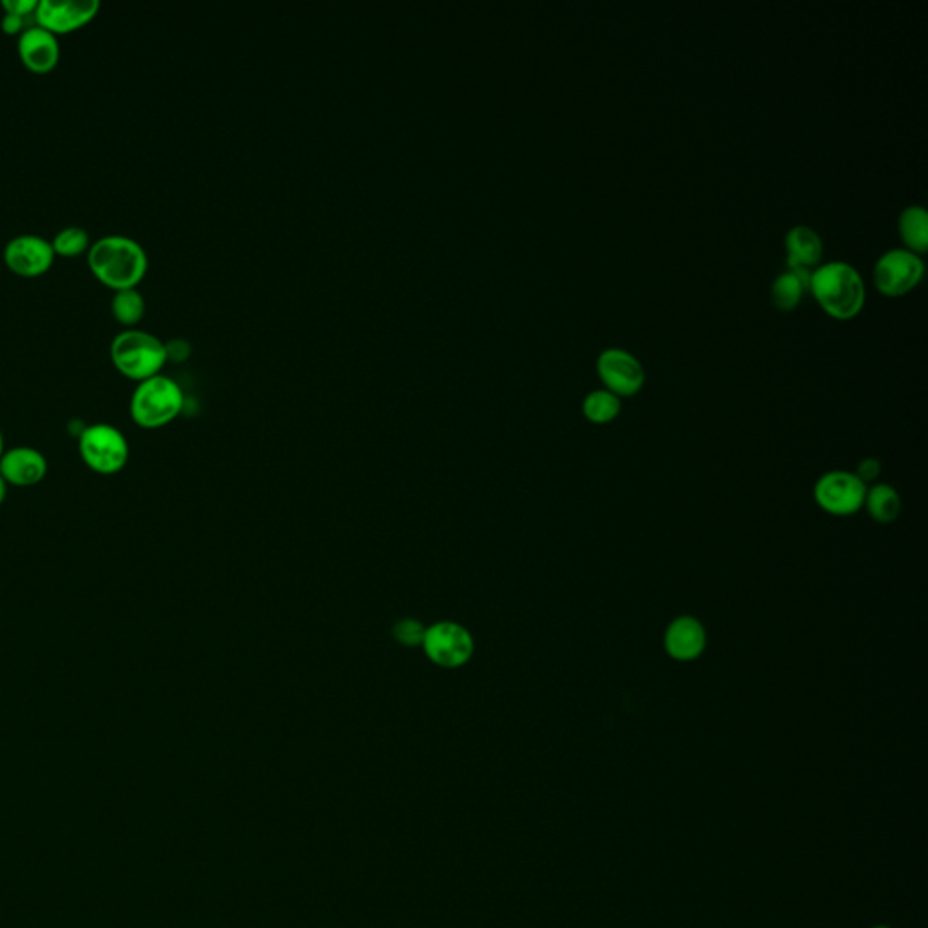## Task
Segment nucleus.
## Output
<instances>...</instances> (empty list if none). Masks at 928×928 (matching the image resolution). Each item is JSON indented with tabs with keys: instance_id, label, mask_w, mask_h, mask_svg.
Wrapping results in <instances>:
<instances>
[{
	"instance_id": "obj_1",
	"label": "nucleus",
	"mask_w": 928,
	"mask_h": 928,
	"mask_svg": "<svg viewBox=\"0 0 928 928\" xmlns=\"http://www.w3.org/2000/svg\"><path fill=\"white\" fill-rule=\"evenodd\" d=\"M88 264L97 280L122 291L142 281L148 272L149 258L145 249L135 238L107 234L91 243Z\"/></svg>"
},
{
	"instance_id": "obj_2",
	"label": "nucleus",
	"mask_w": 928,
	"mask_h": 928,
	"mask_svg": "<svg viewBox=\"0 0 928 928\" xmlns=\"http://www.w3.org/2000/svg\"><path fill=\"white\" fill-rule=\"evenodd\" d=\"M809 289L819 305L835 318L856 316L865 302L862 275L846 262H829L813 270L809 276Z\"/></svg>"
},
{
	"instance_id": "obj_3",
	"label": "nucleus",
	"mask_w": 928,
	"mask_h": 928,
	"mask_svg": "<svg viewBox=\"0 0 928 928\" xmlns=\"http://www.w3.org/2000/svg\"><path fill=\"white\" fill-rule=\"evenodd\" d=\"M111 361L120 374L140 381L160 374L169 356V348L158 335L148 330H122L111 341Z\"/></svg>"
},
{
	"instance_id": "obj_4",
	"label": "nucleus",
	"mask_w": 928,
	"mask_h": 928,
	"mask_svg": "<svg viewBox=\"0 0 928 928\" xmlns=\"http://www.w3.org/2000/svg\"><path fill=\"white\" fill-rule=\"evenodd\" d=\"M186 396L178 381L156 374L140 381L132 392L131 418L140 429L158 430L173 423L183 410Z\"/></svg>"
},
{
	"instance_id": "obj_5",
	"label": "nucleus",
	"mask_w": 928,
	"mask_h": 928,
	"mask_svg": "<svg viewBox=\"0 0 928 928\" xmlns=\"http://www.w3.org/2000/svg\"><path fill=\"white\" fill-rule=\"evenodd\" d=\"M78 454L84 465L99 475H116L129 462L131 448L120 429L113 424L94 423L82 430Z\"/></svg>"
},
{
	"instance_id": "obj_6",
	"label": "nucleus",
	"mask_w": 928,
	"mask_h": 928,
	"mask_svg": "<svg viewBox=\"0 0 928 928\" xmlns=\"http://www.w3.org/2000/svg\"><path fill=\"white\" fill-rule=\"evenodd\" d=\"M427 659L443 670H459L467 665L475 653V638L468 627L459 622L440 621L424 627L421 640Z\"/></svg>"
},
{
	"instance_id": "obj_7",
	"label": "nucleus",
	"mask_w": 928,
	"mask_h": 928,
	"mask_svg": "<svg viewBox=\"0 0 928 928\" xmlns=\"http://www.w3.org/2000/svg\"><path fill=\"white\" fill-rule=\"evenodd\" d=\"M867 495V484L851 472L825 473L814 486V499L830 516L846 517L862 510Z\"/></svg>"
},
{
	"instance_id": "obj_8",
	"label": "nucleus",
	"mask_w": 928,
	"mask_h": 928,
	"mask_svg": "<svg viewBox=\"0 0 928 928\" xmlns=\"http://www.w3.org/2000/svg\"><path fill=\"white\" fill-rule=\"evenodd\" d=\"M921 258L908 249H892L876 262L874 283L887 296H900L911 291L921 280Z\"/></svg>"
},
{
	"instance_id": "obj_9",
	"label": "nucleus",
	"mask_w": 928,
	"mask_h": 928,
	"mask_svg": "<svg viewBox=\"0 0 928 928\" xmlns=\"http://www.w3.org/2000/svg\"><path fill=\"white\" fill-rule=\"evenodd\" d=\"M597 368L608 391L619 397L635 396L646 380L643 365L637 357L633 356L632 352L616 346L606 348L600 354Z\"/></svg>"
},
{
	"instance_id": "obj_10",
	"label": "nucleus",
	"mask_w": 928,
	"mask_h": 928,
	"mask_svg": "<svg viewBox=\"0 0 928 928\" xmlns=\"http://www.w3.org/2000/svg\"><path fill=\"white\" fill-rule=\"evenodd\" d=\"M4 259L15 275L35 278L50 270L55 259V249L50 240L39 234H18L8 242Z\"/></svg>"
},
{
	"instance_id": "obj_11",
	"label": "nucleus",
	"mask_w": 928,
	"mask_h": 928,
	"mask_svg": "<svg viewBox=\"0 0 928 928\" xmlns=\"http://www.w3.org/2000/svg\"><path fill=\"white\" fill-rule=\"evenodd\" d=\"M99 10V0H39L35 17L39 26L61 35L88 24Z\"/></svg>"
},
{
	"instance_id": "obj_12",
	"label": "nucleus",
	"mask_w": 928,
	"mask_h": 928,
	"mask_svg": "<svg viewBox=\"0 0 928 928\" xmlns=\"http://www.w3.org/2000/svg\"><path fill=\"white\" fill-rule=\"evenodd\" d=\"M0 473L8 484L29 488L45 481L48 475V459L42 452L31 446H17L4 452L0 459Z\"/></svg>"
},
{
	"instance_id": "obj_13",
	"label": "nucleus",
	"mask_w": 928,
	"mask_h": 928,
	"mask_svg": "<svg viewBox=\"0 0 928 928\" xmlns=\"http://www.w3.org/2000/svg\"><path fill=\"white\" fill-rule=\"evenodd\" d=\"M18 55L34 73H48L59 64L61 45L56 35L39 24L24 28L18 37Z\"/></svg>"
},
{
	"instance_id": "obj_14",
	"label": "nucleus",
	"mask_w": 928,
	"mask_h": 928,
	"mask_svg": "<svg viewBox=\"0 0 928 928\" xmlns=\"http://www.w3.org/2000/svg\"><path fill=\"white\" fill-rule=\"evenodd\" d=\"M708 635L697 616H676L664 633V648L671 659L691 662L703 653Z\"/></svg>"
},
{
	"instance_id": "obj_15",
	"label": "nucleus",
	"mask_w": 928,
	"mask_h": 928,
	"mask_svg": "<svg viewBox=\"0 0 928 928\" xmlns=\"http://www.w3.org/2000/svg\"><path fill=\"white\" fill-rule=\"evenodd\" d=\"M787 265L789 269L811 272L824 253V243L813 227L794 226L786 237Z\"/></svg>"
},
{
	"instance_id": "obj_16",
	"label": "nucleus",
	"mask_w": 928,
	"mask_h": 928,
	"mask_svg": "<svg viewBox=\"0 0 928 928\" xmlns=\"http://www.w3.org/2000/svg\"><path fill=\"white\" fill-rule=\"evenodd\" d=\"M809 276L805 270L789 269L781 272L771 287V297L780 310H791L802 300L805 287H809Z\"/></svg>"
},
{
	"instance_id": "obj_17",
	"label": "nucleus",
	"mask_w": 928,
	"mask_h": 928,
	"mask_svg": "<svg viewBox=\"0 0 928 928\" xmlns=\"http://www.w3.org/2000/svg\"><path fill=\"white\" fill-rule=\"evenodd\" d=\"M900 234L912 253H923L928 247V215L921 205H911L900 215Z\"/></svg>"
},
{
	"instance_id": "obj_18",
	"label": "nucleus",
	"mask_w": 928,
	"mask_h": 928,
	"mask_svg": "<svg viewBox=\"0 0 928 928\" xmlns=\"http://www.w3.org/2000/svg\"><path fill=\"white\" fill-rule=\"evenodd\" d=\"M863 506H867L868 516L873 517L874 521L889 524L900 517V494L889 484H876L867 490Z\"/></svg>"
},
{
	"instance_id": "obj_19",
	"label": "nucleus",
	"mask_w": 928,
	"mask_h": 928,
	"mask_svg": "<svg viewBox=\"0 0 928 928\" xmlns=\"http://www.w3.org/2000/svg\"><path fill=\"white\" fill-rule=\"evenodd\" d=\"M621 397L606 389V391L589 392L583 403V412L592 423L605 424L610 423L621 414Z\"/></svg>"
},
{
	"instance_id": "obj_20",
	"label": "nucleus",
	"mask_w": 928,
	"mask_h": 928,
	"mask_svg": "<svg viewBox=\"0 0 928 928\" xmlns=\"http://www.w3.org/2000/svg\"><path fill=\"white\" fill-rule=\"evenodd\" d=\"M111 310L120 323L135 325L145 313V300L137 291V287L122 289V291H115V296L111 300Z\"/></svg>"
},
{
	"instance_id": "obj_21",
	"label": "nucleus",
	"mask_w": 928,
	"mask_h": 928,
	"mask_svg": "<svg viewBox=\"0 0 928 928\" xmlns=\"http://www.w3.org/2000/svg\"><path fill=\"white\" fill-rule=\"evenodd\" d=\"M51 245L55 249V254L61 256H78L91 247L88 231L78 226L64 227L62 231L56 232Z\"/></svg>"
},
{
	"instance_id": "obj_22",
	"label": "nucleus",
	"mask_w": 928,
	"mask_h": 928,
	"mask_svg": "<svg viewBox=\"0 0 928 928\" xmlns=\"http://www.w3.org/2000/svg\"><path fill=\"white\" fill-rule=\"evenodd\" d=\"M424 627L419 624L418 621H402L397 624L396 637L399 643L407 644V646H412V644H419L421 646V640H423Z\"/></svg>"
},
{
	"instance_id": "obj_23",
	"label": "nucleus",
	"mask_w": 928,
	"mask_h": 928,
	"mask_svg": "<svg viewBox=\"0 0 928 928\" xmlns=\"http://www.w3.org/2000/svg\"><path fill=\"white\" fill-rule=\"evenodd\" d=\"M37 7H39V0H4L2 2L7 13L18 15V17H26L28 13L37 12Z\"/></svg>"
},
{
	"instance_id": "obj_24",
	"label": "nucleus",
	"mask_w": 928,
	"mask_h": 928,
	"mask_svg": "<svg viewBox=\"0 0 928 928\" xmlns=\"http://www.w3.org/2000/svg\"><path fill=\"white\" fill-rule=\"evenodd\" d=\"M879 472H881V465L873 457H868L865 461L860 462L857 465V472L854 473L863 484H867L868 481H874V479L878 478Z\"/></svg>"
},
{
	"instance_id": "obj_25",
	"label": "nucleus",
	"mask_w": 928,
	"mask_h": 928,
	"mask_svg": "<svg viewBox=\"0 0 928 928\" xmlns=\"http://www.w3.org/2000/svg\"><path fill=\"white\" fill-rule=\"evenodd\" d=\"M2 28L7 34H23L24 31V17H18V15H12V13H7V17L2 18Z\"/></svg>"
},
{
	"instance_id": "obj_26",
	"label": "nucleus",
	"mask_w": 928,
	"mask_h": 928,
	"mask_svg": "<svg viewBox=\"0 0 928 928\" xmlns=\"http://www.w3.org/2000/svg\"><path fill=\"white\" fill-rule=\"evenodd\" d=\"M8 486L10 484L7 483V479L2 478V473H0V506L4 505V500H7Z\"/></svg>"
},
{
	"instance_id": "obj_27",
	"label": "nucleus",
	"mask_w": 928,
	"mask_h": 928,
	"mask_svg": "<svg viewBox=\"0 0 928 928\" xmlns=\"http://www.w3.org/2000/svg\"><path fill=\"white\" fill-rule=\"evenodd\" d=\"M4 452H7V446H4V434H2V430H0V459L4 456Z\"/></svg>"
},
{
	"instance_id": "obj_28",
	"label": "nucleus",
	"mask_w": 928,
	"mask_h": 928,
	"mask_svg": "<svg viewBox=\"0 0 928 928\" xmlns=\"http://www.w3.org/2000/svg\"><path fill=\"white\" fill-rule=\"evenodd\" d=\"M870 928H892V927H889V925H874V927H870Z\"/></svg>"
}]
</instances>
